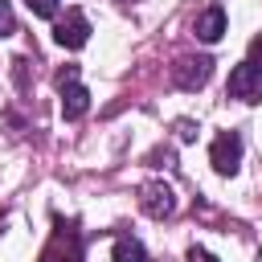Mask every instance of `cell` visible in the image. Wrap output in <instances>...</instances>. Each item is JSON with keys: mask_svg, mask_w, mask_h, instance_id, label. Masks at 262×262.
Instances as JSON below:
<instances>
[{"mask_svg": "<svg viewBox=\"0 0 262 262\" xmlns=\"http://www.w3.org/2000/svg\"><path fill=\"white\" fill-rule=\"evenodd\" d=\"M57 90H61V115H66V119H82V115L90 111V90H86L78 78H74V82H61Z\"/></svg>", "mask_w": 262, "mask_h": 262, "instance_id": "5b68a950", "label": "cell"}, {"mask_svg": "<svg viewBox=\"0 0 262 262\" xmlns=\"http://www.w3.org/2000/svg\"><path fill=\"white\" fill-rule=\"evenodd\" d=\"M209 74H213V61H209V57H184V61L176 66V82H180L184 90L205 86V82H209Z\"/></svg>", "mask_w": 262, "mask_h": 262, "instance_id": "8992f818", "label": "cell"}, {"mask_svg": "<svg viewBox=\"0 0 262 262\" xmlns=\"http://www.w3.org/2000/svg\"><path fill=\"white\" fill-rule=\"evenodd\" d=\"M192 33H196L201 41H221V33H225V8H221V4H209V8L196 16Z\"/></svg>", "mask_w": 262, "mask_h": 262, "instance_id": "52a82bcc", "label": "cell"}, {"mask_svg": "<svg viewBox=\"0 0 262 262\" xmlns=\"http://www.w3.org/2000/svg\"><path fill=\"white\" fill-rule=\"evenodd\" d=\"M25 4L33 16H57V8H61V0H25Z\"/></svg>", "mask_w": 262, "mask_h": 262, "instance_id": "9c48e42d", "label": "cell"}, {"mask_svg": "<svg viewBox=\"0 0 262 262\" xmlns=\"http://www.w3.org/2000/svg\"><path fill=\"white\" fill-rule=\"evenodd\" d=\"M139 209H143L147 217H156V221L172 217V213H176V192H172V184H164V180H147V184L139 188Z\"/></svg>", "mask_w": 262, "mask_h": 262, "instance_id": "7a4b0ae2", "label": "cell"}, {"mask_svg": "<svg viewBox=\"0 0 262 262\" xmlns=\"http://www.w3.org/2000/svg\"><path fill=\"white\" fill-rule=\"evenodd\" d=\"M115 262H147V250L135 237H119L115 242Z\"/></svg>", "mask_w": 262, "mask_h": 262, "instance_id": "ba28073f", "label": "cell"}, {"mask_svg": "<svg viewBox=\"0 0 262 262\" xmlns=\"http://www.w3.org/2000/svg\"><path fill=\"white\" fill-rule=\"evenodd\" d=\"M53 41H57L61 49H82V45L90 41V20H86V12L70 8V12L53 25Z\"/></svg>", "mask_w": 262, "mask_h": 262, "instance_id": "277c9868", "label": "cell"}, {"mask_svg": "<svg viewBox=\"0 0 262 262\" xmlns=\"http://www.w3.org/2000/svg\"><path fill=\"white\" fill-rule=\"evenodd\" d=\"M258 262H262V254H258Z\"/></svg>", "mask_w": 262, "mask_h": 262, "instance_id": "7c38bea8", "label": "cell"}, {"mask_svg": "<svg viewBox=\"0 0 262 262\" xmlns=\"http://www.w3.org/2000/svg\"><path fill=\"white\" fill-rule=\"evenodd\" d=\"M209 164L221 172V176H233L237 164H242V135L237 131H221L209 147Z\"/></svg>", "mask_w": 262, "mask_h": 262, "instance_id": "3957f363", "label": "cell"}, {"mask_svg": "<svg viewBox=\"0 0 262 262\" xmlns=\"http://www.w3.org/2000/svg\"><path fill=\"white\" fill-rule=\"evenodd\" d=\"M16 33V16L8 8V0H0V37H12Z\"/></svg>", "mask_w": 262, "mask_h": 262, "instance_id": "30bf717a", "label": "cell"}, {"mask_svg": "<svg viewBox=\"0 0 262 262\" xmlns=\"http://www.w3.org/2000/svg\"><path fill=\"white\" fill-rule=\"evenodd\" d=\"M188 262H217V258H213L209 250H201V246H192V250H188Z\"/></svg>", "mask_w": 262, "mask_h": 262, "instance_id": "8fae6325", "label": "cell"}, {"mask_svg": "<svg viewBox=\"0 0 262 262\" xmlns=\"http://www.w3.org/2000/svg\"><path fill=\"white\" fill-rule=\"evenodd\" d=\"M225 90H229L233 98H242V102H258V98H262V33L250 41V53H246V61L229 70V82H225Z\"/></svg>", "mask_w": 262, "mask_h": 262, "instance_id": "6da1fadb", "label": "cell"}]
</instances>
